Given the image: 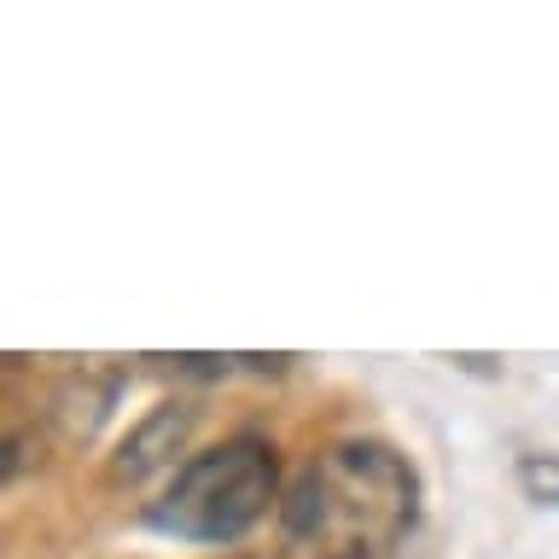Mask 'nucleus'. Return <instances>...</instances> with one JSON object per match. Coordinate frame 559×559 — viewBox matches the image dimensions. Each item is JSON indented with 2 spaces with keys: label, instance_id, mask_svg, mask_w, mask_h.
<instances>
[{
  "label": "nucleus",
  "instance_id": "20e7f679",
  "mask_svg": "<svg viewBox=\"0 0 559 559\" xmlns=\"http://www.w3.org/2000/svg\"><path fill=\"white\" fill-rule=\"evenodd\" d=\"M519 484L542 507H559V454H519Z\"/></svg>",
  "mask_w": 559,
  "mask_h": 559
},
{
  "label": "nucleus",
  "instance_id": "7ed1b4c3",
  "mask_svg": "<svg viewBox=\"0 0 559 559\" xmlns=\"http://www.w3.org/2000/svg\"><path fill=\"white\" fill-rule=\"evenodd\" d=\"M192 419H199L192 402H157V408L140 419L129 437H122V449L111 454V478L117 484H140V478H152L157 466H169L175 449L187 443Z\"/></svg>",
  "mask_w": 559,
  "mask_h": 559
},
{
  "label": "nucleus",
  "instance_id": "f03ea898",
  "mask_svg": "<svg viewBox=\"0 0 559 559\" xmlns=\"http://www.w3.org/2000/svg\"><path fill=\"white\" fill-rule=\"evenodd\" d=\"M280 496V461L262 437H227V443L192 454L169 478L152 507V524L181 542H239Z\"/></svg>",
  "mask_w": 559,
  "mask_h": 559
},
{
  "label": "nucleus",
  "instance_id": "f257e3e1",
  "mask_svg": "<svg viewBox=\"0 0 559 559\" xmlns=\"http://www.w3.org/2000/svg\"><path fill=\"white\" fill-rule=\"evenodd\" d=\"M419 524V472L391 443H332L280 501L286 559H384Z\"/></svg>",
  "mask_w": 559,
  "mask_h": 559
}]
</instances>
